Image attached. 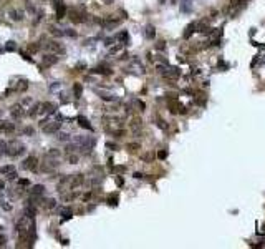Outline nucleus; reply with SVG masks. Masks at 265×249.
<instances>
[{
	"label": "nucleus",
	"mask_w": 265,
	"mask_h": 249,
	"mask_svg": "<svg viewBox=\"0 0 265 249\" xmlns=\"http://www.w3.org/2000/svg\"><path fill=\"white\" fill-rule=\"evenodd\" d=\"M129 37H128V32H121L119 35H118V40H121V42H124V40H128Z\"/></svg>",
	"instance_id": "23"
},
{
	"label": "nucleus",
	"mask_w": 265,
	"mask_h": 249,
	"mask_svg": "<svg viewBox=\"0 0 265 249\" xmlns=\"http://www.w3.org/2000/svg\"><path fill=\"white\" fill-rule=\"evenodd\" d=\"M114 178H116V183L119 184V186H123V179L119 178V176H114Z\"/></svg>",
	"instance_id": "35"
},
{
	"label": "nucleus",
	"mask_w": 265,
	"mask_h": 249,
	"mask_svg": "<svg viewBox=\"0 0 265 249\" xmlns=\"http://www.w3.org/2000/svg\"><path fill=\"white\" fill-rule=\"evenodd\" d=\"M68 159H70V163H73V164H75V163L78 161V158H76V156H70Z\"/></svg>",
	"instance_id": "34"
},
{
	"label": "nucleus",
	"mask_w": 265,
	"mask_h": 249,
	"mask_svg": "<svg viewBox=\"0 0 265 249\" xmlns=\"http://www.w3.org/2000/svg\"><path fill=\"white\" fill-rule=\"evenodd\" d=\"M60 214L63 216V219H70V218L73 216V211H72L70 208H63V209L60 211Z\"/></svg>",
	"instance_id": "10"
},
{
	"label": "nucleus",
	"mask_w": 265,
	"mask_h": 249,
	"mask_svg": "<svg viewBox=\"0 0 265 249\" xmlns=\"http://www.w3.org/2000/svg\"><path fill=\"white\" fill-rule=\"evenodd\" d=\"M108 204H109V206H116V204H118V196L111 194V196L108 198Z\"/></svg>",
	"instance_id": "19"
},
{
	"label": "nucleus",
	"mask_w": 265,
	"mask_h": 249,
	"mask_svg": "<svg viewBox=\"0 0 265 249\" xmlns=\"http://www.w3.org/2000/svg\"><path fill=\"white\" fill-rule=\"evenodd\" d=\"M40 48V45H30V51H36Z\"/></svg>",
	"instance_id": "32"
},
{
	"label": "nucleus",
	"mask_w": 265,
	"mask_h": 249,
	"mask_svg": "<svg viewBox=\"0 0 265 249\" xmlns=\"http://www.w3.org/2000/svg\"><path fill=\"white\" fill-rule=\"evenodd\" d=\"M10 45H7V50H10V51H13L15 50V45H13V42H8Z\"/></svg>",
	"instance_id": "30"
},
{
	"label": "nucleus",
	"mask_w": 265,
	"mask_h": 249,
	"mask_svg": "<svg viewBox=\"0 0 265 249\" xmlns=\"http://www.w3.org/2000/svg\"><path fill=\"white\" fill-rule=\"evenodd\" d=\"M25 214H27V218H28V219L33 221V218H35V208H33V206H27Z\"/></svg>",
	"instance_id": "13"
},
{
	"label": "nucleus",
	"mask_w": 265,
	"mask_h": 249,
	"mask_svg": "<svg viewBox=\"0 0 265 249\" xmlns=\"http://www.w3.org/2000/svg\"><path fill=\"white\" fill-rule=\"evenodd\" d=\"M25 151V146L18 141H8L7 143V151L5 154H10V156H18Z\"/></svg>",
	"instance_id": "1"
},
{
	"label": "nucleus",
	"mask_w": 265,
	"mask_h": 249,
	"mask_svg": "<svg viewBox=\"0 0 265 249\" xmlns=\"http://www.w3.org/2000/svg\"><path fill=\"white\" fill-rule=\"evenodd\" d=\"M161 2H164V0H161Z\"/></svg>",
	"instance_id": "40"
},
{
	"label": "nucleus",
	"mask_w": 265,
	"mask_h": 249,
	"mask_svg": "<svg viewBox=\"0 0 265 249\" xmlns=\"http://www.w3.org/2000/svg\"><path fill=\"white\" fill-rule=\"evenodd\" d=\"M43 186H41V184H36L35 188H33V194H36V196H40V194H43Z\"/></svg>",
	"instance_id": "18"
},
{
	"label": "nucleus",
	"mask_w": 265,
	"mask_h": 249,
	"mask_svg": "<svg viewBox=\"0 0 265 249\" xmlns=\"http://www.w3.org/2000/svg\"><path fill=\"white\" fill-rule=\"evenodd\" d=\"M154 33H156V32H154V27L153 25H148V27H146V37H148V38H154Z\"/></svg>",
	"instance_id": "16"
},
{
	"label": "nucleus",
	"mask_w": 265,
	"mask_h": 249,
	"mask_svg": "<svg viewBox=\"0 0 265 249\" xmlns=\"http://www.w3.org/2000/svg\"><path fill=\"white\" fill-rule=\"evenodd\" d=\"M10 115H12L13 118H20V116H22V110H20V107H18V105H15V107L10 110Z\"/></svg>",
	"instance_id": "11"
},
{
	"label": "nucleus",
	"mask_w": 265,
	"mask_h": 249,
	"mask_svg": "<svg viewBox=\"0 0 265 249\" xmlns=\"http://www.w3.org/2000/svg\"><path fill=\"white\" fill-rule=\"evenodd\" d=\"M158 48H159V50H163V48H164V42H159V43H158Z\"/></svg>",
	"instance_id": "38"
},
{
	"label": "nucleus",
	"mask_w": 265,
	"mask_h": 249,
	"mask_svg": "<svg viewBox=\"0 0 265 249\" xmlns=\"http://www.w3.org/2000/svg\"><path fill=\"white\" fill-rule=\"evenodd\" d=\"M20 55L23 56V60H27V61H32V58H30V55H28V53H25V51H20Z\"/></svg>",
	"instance_id": "27"
},
{
	"label": "nucleus",
	"mask_w": 265,
	"mask_h": 249,
	"mask_svg": "<svg viewBox=\"0 0 265 249\" xmlns=\"http://www.w3.org/2000/svg\"><path fill=\"white\" fill-rule=\"evenodd\" d=\"M66 136H68V135H65V133H60V135H58L60 140H66Z\"/></svg>",
	"instance_id": "36"
},
{
	"label": "nucleus",
	"mask_w": 265,
	"mask_h": 249,
	"mask_svg": "<svg viewBox=\"0 0 265 249\" xmlns=\"http://www.w3.org/2000/svg\"><path fill=\"white\" fill-rule=\"evenodd\" d=\"M126 148L129 150V151H136V150L139 148V145H138V143H129V145H128Z\"/></svg>",
	"instance_id": "22"
},
{
	"label": "nucleus",
	"mask_w": 265,
	"mask_h": 249,
	"mask_svg": "<svg viewBox=\"0 0 265 249\" xmlns=\"http://www.w3.org/2000/svg\"><path fill=\"white\" fill-rule=\"evenodd\" d=\"M56 61H58V58H56V56H43V63H45V65H55Z\"/></svg>",
	"instance_id": "12"
},
{
	"label": "nucleus",
	"mask_w": 265,
	"mask_h": 249,
	"mask_svg": "<svg viewBox=\"0 0 265 249\" xmlns=\"http://www.w3.org/2000/svg\"><path fill=\"white\" fill-rule=\"evenodd\" d=\"M166 156H168V153L164 151V150H163V151H159V153H158V158H159V159H164Z\"/></svg>",
	"instance_id": "28"
},
{
	"label": "nucleus",
	"mask_w": 265,
	"mask_h": 249,
	"mask_svg": "<svg viewBox=\"0 0 265 249\" xmlns=\"http://www.w3.org/2000/svg\"><path fill=\"white\" fill-rule=\"evenodd\" d=\"M134 178L139 179V178H143V174H141V173H134Z\"/></svg>",
	"instance_id": "39"
},
{
	"label": "nucleus",
	"mask_w": 265,
	"mask_h": 249,
	"mask_svg": "<svg viewBox=\"0 0 265 249\" xmlns=\"http://www.w3.org/2000/svg\"><path fill=\"white\" fill-rule=\"evenodd\" d=\"M196 27H197V23H191V25L187 27V32H184V38H189V37H191V33L196 30Z\"/></svg>",
	"instance_id": "15"
},
{
	"label": "nucleus",
	"mask_w": 265,
	"mask_h": 249,
	"mask_svg": "<svg viewBox=\"0 0 265 249\" xmlns=\"http://www.w3.org/2000/svg\"><path fill=\"white\" fill-rule=\"evenodd\" d=\"M76 120H78V123H80V126H81V128H85V130H90V131L93 130V126L90 125V121H88V120H86L85 116H83V115H80V116H78Z\"/></svg>",
	"instance_id": "8"
},
{
	"label": "nucleus",
	"mask_w": 265,
	"mask_h": 249,
	"mask_svg": "<svg viewBox=\"0 0 265 249\" xmlns=\"http://www.w3.org/2000/svg\"><path fill=\"white\" fill-rule=\"evenodd\" d=\"M83 181H85V178H83V174H76V176H73L72 181H70V186L72 188H78V186H81Z\"/></svg>",
	"instance_id": "6"
},
{
	"label": "nucleus",
	"mask_w": 265,
	"mask_h": 249,
	"mask_svg": "<svg viewBox=\"0 0 265 249\" xmlns=\"http://www.w3.org/2000/svg\"><path fill=\"white\" fill-rule=\"evenodd\" d=\"M81 92H83V87L80 83H75L73 85V93H75V98H80L81 97Z\"/></svg>",
	"instance_id": "9"
},
{
	"label": "nucleus",
	"mask_w": 265,
	"mask_h": 249,
	"mask_svg": "<svg viewBox=\"0 0 265 249\" xmlns=\"http://www.w3.org/2000/svg\"><path fill=\"white\" fill-rule=\"evenodd\" d=\"M43 108H45V110H43L45 113H53L55 111V105H53V103H46V105H43Z\"/></svg>",
	"instance_id": "17"
},
{
	"label": "nucleus",
	"mask_w": 265,
	"mask_h": 249,
	"mask_svg": "<svg viewBox=\"0 0 265 249\" xmlns=\"http://www.w3.org/2000/svg\"><path fill=\"white\" fill-rule=\"evenodd\" d=\"M95 71H98V73H103V75H111V71L108 70V68H96Z\"/></svg>",
	"instance_id": "24"
},
{
	"label": "nucleus",
	"mask_w": 265,
	"mask_h": 249,
	"mask_svg": "<svg viewBox=\"0 0 265 249\" xmlns=\"http://www.w3.org/2000/svg\"><path fill=\"white\" fill-rule=\"evenodd\" d=\"M45 206H46V208H50V209H51L53 206H55V199H48V201L45 203Z\"/></svg>",
	"instance_id": "25"
},
{
	"label": "nucleus",
	"mask_w": 265,
	"mask_h": 249,
	"mask_svg": "<svg viewBox=\"0 0 265 249\" xmlns=\"http://www.w3.org/2000/svg\"><path fill=\"white\" fill-rule=\"evenodd\" d=\"M124 166H116V168H114V171H116V173H124Z\"/></svg>",
	"instance_id": "29"
},
{
	"label": "nucleus",
	"mask_w": 265,
	"mask_h": 249,
	"mask_svg": "<svg viewBox=\"0 0 265 249\" xmlns=\"http://www.w3.org/2000/svg\"><path fill=\"white\" fill-rule=\"evenodd\" d=\"M68 37H76V32H72V30H68V32H65Z\"/></svg>",
	"instance_id": "31"
},
{
	"label": "nucleus",
	"mask_w": 265,
	"mask_h": 249,
	"mask_svg": "<svg viewBox=\"0 0 265 249\" xmlns=\"http://www.w3.org/2000/svg\"><path fill=\"white\" fill-rule=\"evenodd\" d=\"M22 168H23V169H32V171H35V169H36V158H35V156H28L25 161H23Z\"/></svg>",
	"instance_id": "4"
},
{
	"label": "nucleus",
	"mask_w": 265,
	"mask_h": 249,
	"mask_svg": "<svg viewBox=\"0 0 265 249\" xmlns=\"http://www.w3.org/2000/svg\"><path fill=\"white\" fill-rule=\"evenodd\" d=\"M43 47H45V50L53 51V53H63V51H65V48L61 47V43H58V42H55V40L46 42V43H45Z\"/></svg>",
	"instance_id": "2"
},
{
	"label": "nucleus",
	"mask_w": 265,
	"mask_h": 249,
	"mask_svg": "<svg viewBox=\"0 0 265 249\" xmlns=\"http://www.w3.org/2000/svg\"><path fill=\"white\" fill-rule=\"evenodd\" d=\"M38 110H40V103H36L35 107H32V110H30V116H35L36 113H38Z\"/></svg>",
	"instance_id": "20"
},
{
	"label": "nucleus",
	"mask_w": 265,
	"mask_h": 249,
	"mask_svg": "<svg viewBox=\"0 0 265 249\" xmlns=\"http://www.w3.org/2000/svg\"><path fill=\"white\" fill-rule=\"evenodd\" d=\"M10 15L13 20H22V18H23V13H22L20 10H10Z\"/></svg>",
	"instance_id": "14"
},
{
	"label": "nucleus",
	"mask_w": 265,
	"mask_h": 249,
	"mask_svg": "<svg viewBox=\"0 0 265 249\" xmlns=\"http://www.w3.org/2000/svg\"><path fill=\"white\" fill-rule=\"evenodd\" d=\"M60 126H61V123H51V125H48V126H43V131L45 133H56L58 130H60Z\"/></svg>",
	"instance_id": "7"
},
{
	"label": "nucleus",
	"mask_w": 265,
	"mask_h": 249,
	"mask_svg": "<svg viewBox=\"0 0 265 249\" xmlns=\"http://www.w3.org/2000/svg\"><path fill=\"white\" fill-rule=\"evenodd\" d=\"M18 183H20V184H23V186H27V184H28V179H20Z\"/></svg>",
	"instance_id": "37"
},
{
	"label": "nucleus",
	"mask_w": 265,
	"mask_h": 249,
	"mask_svg": "<svg viewBox=\"0 0 265 249\" xmlns=\"http://www.w3.org/2000/svg\"><path fill=\"white\" fill-rule=\"evenodd\" d=\"M10 171H13V166H12V164H8V166H2V168H0V173H10Z\"/></svg>",
	"instance_id": "21"
},
{
	"label": "nucleus",
	"mask_w": 265,
	"mask_h": 249,
	"mask_svg": "<svg viewBox=\"0 0 265 249\" xmlns=\"http://www.w3.org/2000/svg\"><path fill=\"white\" fill-rule=\"evenodd\" d=\"M55 8H56V18H63L66 15V7L61 0H55Z\"/></svg>",
	"instance_id": "3"
},
{
	"label": "nucleus",
	"mask_w": 265,
	"mask_h": 249,
	"mask_svg": "<svg viewBox=\"0 0 265 249\" xmlns=\"http://www.w3.org/2000/svg\"><path fill=\"white\" fill-rule=\"evenodd\" d=\"M5 246V236H0V248Z\"/></svg>",
	"instance_id": "33"
},
{
	"label": "nucleus",
	"mask_w": 265,
	"mask_h": 249,
	"mask_svg": "<svg viewBox=\"0 0 265 249\" xmlns=\"http://www.w3.org/2000/svg\"><path fill=\"white\" fill-rule=\"evenodd\" d=\"M5 151H7V143L0 141V153H5Z\"/></svg>",
	"instance_id": "26"
},
{
	"label": "nucleus",
	"mask_w": 265,
	"mask_h": 249,
	"mask_svg": "<svg viewBox=\"0 0 265 249\" xmlns=\"http://www.w3.org/2000/svg\"><path fill=\"white\" fill-rule=\"evenodd\" d=\"M68 15H70V20L75 22V23H81V22H85V15L80 13L78 10H70L68 12Z\"/></svg>",
	"instance_id": "5"
}]
</instances>
